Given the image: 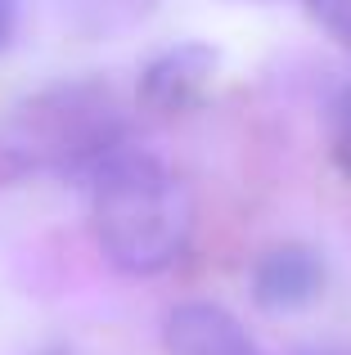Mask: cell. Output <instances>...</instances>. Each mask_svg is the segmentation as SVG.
<instances>
[{"instance_id": "obj_3", "label": "cell", "mask_w": 351, "mask_h": 355, "mask_svg": "<svg viewBox=\"0 0 351 355\" xmlns=\"http://www.w3.org/2000/svg\"><path fill=\"white\" fill-rule=\"evenodd\" d=\"M162 342L171 355H262L243 324L212 302L176 306L162 324Z\"/></svg>"}, {"instance_id": "obj_5", "label": "cell", "mask_w": 351, "mask_h": 355, "mask_svg": "<svg viewBox=\"0 0 351 355\" xmlns=\"http://www.w3.org/2000/svg\"><path fill=\"white\" fill-rule=\"evenodd\" d=\"M311 14L320 18V27L329 36L351 45V0H311Z\"/></svg>"}, {"instance_id": "obj_1", "label": "cell", "mask_w": 351, "mask_h": 355, "mask_svg": "<svg viewBox=\"0 0 351 355\" xmlns=\"http://www.w3.org/2000/svg\"><path fill=\"white\" fill-rule=\"evenodd\" d=\"M95 234L126 275H158L194 234L189 189L144 153H108L95 175Z\"/></svg>"}, {"instance_id": "obj_8", "label": "cell", "mask_w": 351, "mask_h": 355, "mask_svg": "<svg viewBox=\"0 0 351 355\" xmlns=\"http://www.w3.org/2000/svg\"><path fill=\"white\" fill-rule=\"evenodd\" d=\"M316 355H343V351H316Z\"/></svg>"}, {"instance_id": "obj_4", "label": "cell", "mask_w": 351, "mask_h": 355, "mask_svg": "<svg viewBox=\"0 0 351 355\" xmlns=\"http://www.w3.org/2000/svg\"><path fill=\"white\" fill-rule=\"evenodd\" d=\"M212 72H216V54L207 45H180V50L162 54L149 72H144V104L153 113H180V108L198 104L203 90H207Z\"/></svg>"}, {"instance_id": "obj_7", "label": "cell", "mask_w": 351, "mask_h": 355, "mask_svg": "<svg viewBox=\"0 0 351 355\" xmlns=\"http://www.w3.org/2000/svg\"><path fill=\"white\" fill-rule=\"evenodd\" d=\"M14 27H18V0H0V50L9 45Z\"/></svg>"}, {"instance_id": "obj_6", "label": "cell", "mask_w": 351, "mask_h": 355, "mask_svg": "<svg viewBox=\"0 0 351 355\" xmlns=\"http://www.w3.org/2000/svg\"><path fill=\"white\" fill-rule=\"evenodd\" d=\"M334 130H338V157H343V162L351 166V90L343 99H338V108H334Z\"/></svg>"}, {"instance_id": "obj_2", "label": "cell", "mask_w": 351, "mask_h": 355, "mask_svg": "<svg viewBox=\"0 0 351 355\" xmlns=\"http://www.w3.org/2000/svg\"><path fill=\"white\" fill-rule=\"evenodd\" d=\"M325 288V261L302 243H284V248L266 252L252 270V297L262 311H302L311 306Z\"/></svg>"}]
</instances>
